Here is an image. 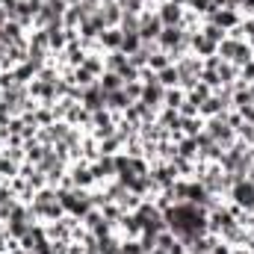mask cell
I'll return each mask as SVG.
<instances>
[{
	"label": "cell",
	"mask_w": 254,
	"mask_h": 254,
	"mask_svg": "<svg viewBox=\"0 0 254 254\" xmlns=\"http://www.w3.org/2000/svg\"><path fill=\"white\" fill-rule=\"evenodd\" d=\"M231 249H234V246H228V243H222V240H219V243L210 249V254H231Z\"/></svg>",
	"instance_id": "cell-34"
},
{
	"label": "cell",
	"mask_w": 254,
	"mask_h": 254,
	"mask_svg": "<svg viewBox=\"0 0 254 254\" xmlns=\"http://www.w3.org/2000/svg\"><path fill=\"white\" fill-rule=\"evenodd\" d=\"M178 157L198 160V139H195V136H184V139L178 142Z\"/></svg>",
	"instance_id": "cell-22"
},
{
	"label": "cell",
	"mask_w": 254,
	"mask_h": 254,
	"mask_svg": "<svg viewBox=\"0 0 254 254\" xmlns=\"http://www.w3.org/2000/svg\"><path fill=\"white\" fill-rule=\"evenodd\" d=\"M98 15L104 18V24H107V27H119V24H122L125 9H122V3H119V0H104V3L98 6Z\"/></svg>",
	"instance_id": "cell-11"
},
{
	"label": "cell",
	"mask_w": 254,
	"mask_h": 254,
	"mask_svg": "<svg viewBox=\"0 0 254 254\" xmlns=\"http://www.w3.org/2000/svg\"><path fill=\"white\" fill-rule=\"evenodd\" d=\"M119 30H122V33H139V15L125 12V15H122V24H119Z\"/></svg>",
	"instance_id": "cell-29"
},
{
	"label": "cell",
	"mask_w": 254,
	"mask_h": 254,
	"mask_svg": "<svg viewBox=\"0 0 254 254\" xmlns=\"http://www.w3.org/2000/svg\"><path fill=\"white\" fill-rule=\"evenodd\" d=\"M71 83H74L77 89H89L92 83H98V77H92V74L80 65V68H71Z\"/></svg>",
	"instance_id": "cell-23"
},
{
	"label": "cell",
	"mask_w": 254,
	"mask_h": 254,
	"mask_svg": "<svg viewBox=\"0 0 254 254\" xmlns=\"http://www.w3.org/2000/svg\"><path fill=\"white\" fill-rule=\"evenodd\" d=\"M139 48H142L139 33H125V39H122V54H125V57H133Z\"/></svg>",
	"instance_id": "cell-27"
},
{
	"label": "cell",
	"mask_w": 254,
	"mask_h": 254,
	"mask_svg": "<svg viewBox=\"0 0 254 254\" xmlns=\"http://www.w3.org/2000/svg\"><path fill=\"white\" fill-rule=\"evenodd\" d=\"M122 39H125V33H122L119 27H107V30L98 36V45H101L104 54H113V51H122Z\"/></svg>",
	"instance_id": "cell-12"
},
{
	"label": "cell",
	"mask_w": 254,
	"mask_h": 254,
	"mask_svg": "<svg viewBox=\"0 0 254 254\" xmlns=\"http://www.w3.org/2000/svg\"><path fill=\"white\" fill-rule=\"evenodd\" d=\"M154 12L160 15L163 27H181V21H184V12H187V6H178V3H172V0H160Z\"/></svg>",
	"instance_id": "cell-5"
},
{
	"label": "cell",
	"mask_w": 254,
	"mask_h": 254,
	"mask_svg": "<svg viewBox=\"0 0 254 254\" xmlns=\"http://www.w3.org/2000/svg\"><path fill=\"white\" fill-rule=\"evenodd\" d=\"M204 21H210V24H216V27H222L225 33H231L234 27H240L243 24V15L237 12V9H213Z\"/></svg>",
	"instance_id": "cell-6"
},
{
	"label": "cell",
	"mask_w": 254,
	"mask_h": 254,
	"mask_svg": "<svg viewBox=\"0 0 254 254\" xmlns=\"http://www.w3.org/2000/svg\"><path fill=\"white\" fill-rule=\"evenodd\" d=\"M42 3H48V0H42Z\"/></svg>",
	"instance_id": "cell-38"
},
{
	"label": "cell",
	"mask_w": 254,
	"mask_h": 254,
	"mask_svg": "<svg viewBox=\"0 0 254 254\" xmlns=\"http://www.w3.org/2000/svg\"><path fill=\"white\" fill-rule=\"evenodd\" d=\"M116 234H119L122 240H139V237H142V222H139V216H136V213H122V219H119V225H116Z\"/></svg>",
	"instance_id": "cell-10"
},
{
	"label": "cell",
	"mask_w": 254,
	"mask_h": 254,
	"mask_svg": "<svg viewBox=\"0 0 254 254\" xmlns=\"http://www.w3.org/2000/svg\"><path fill=\"white\" fill-rule=\"evenodd\" d=\"M148 254H169V252H163V249H151Z\"/></svg>",
	"instance_id": "cell-36"
},
{
	"label": "cell",
	"mask_w": 254,
	"mask_h": 254,
	"mask_svg": "<svg viewBox=\"0 0 254 254\" xmlns=\"http://www.w3.org/2000/svg\"><path fill=\"white\" fill-rule=\"evenodd\" d=\"M216 74H219V83L222 86H231V83H237V77H240V68L234 63H219V68H216Z\"/></svg>",
	"instance_id": "cell-18"
},
{
	"label": "cell",
	"mask_w": 254,
	"mask_h": 254,
	"mask_svg": "<svg viewBox=\"0 0 254 254\" xmlns=\"http://www.w3.org/2000/svg\"><path fill=\"white\" fill-rule=\"evenodd\" d=\"M60 204H63L65 216H71V219H83L89 210H92V198H89V190H68V192H60Z\"/></svg>",
	"instance_id": "cell-1"
},
{
	"label": "cell",
	"mask_w": 254,
	"mask_h": 254,
	"mask_svg": "<svg viewBox=\"0 0 254 254\" xmlns=\"http://www.w3.org/2000/svg\"><path fill=\"white\" fill-rule=\"evenodd\" d=\"M89 169H92V175H95L98 184L116 181V154H113V157H110V154H101L95 163H89Z\"/></svg>",
	"instance_id": "cell-7"
},
{
	"label": "cell",
	"mask_w": 254,
	"mask_h": 254,
	"mask_svg": "<svg viewBox=\"0 0 254 254\" xmlns=\"http://www.w3.org/2000/svg\"><path fill=\"white\" fill-rule=\"evenodd\" d=\"M127 107H130V101H127L125 89H119V92H107V110H110V113L122 116Z\"/></svg>",
	"instance_id": "cell-16"
},
{
	"label": "cell",
	"mask_w": 254,
	"mask_h": 254,
	"mask_svg": "<svg viewBox=\"0 0 254 254\" xmlns=\"http://www.w3.org/2000/svg\"><path fill=\"white\" fill-rule=\"evenodd\" d=\"M68 178H71V184L77 190H95L98 187V181H95V175H92V169H89L86 160H74L68 166Z\"/></svg>",
	"instance_id": "cell-4"
},
{
	"label": "cell",
	"mask_w": 254,
	"mask_h": 254,
	"mask_svg": "<svg viewBox=\"0 0 254 254\" xmlns=\"http://www.w3.org/2000/svg\"><path fill=\"white\" fill-rule=\"evenodd\" d=\"M163 33V21L154 9H142L139 12V39L142 42H157Z\"/></svg>",
	"instance_id": "cell-3"
},
{
	"label": "cell",
	"mask_w": 254,
	"mask_h": 254,
	"mask_svg": "<svg viewBox=\"0 0 254 254\" xmlns=\"http://www.w3.org/2000/svg\"><path fill=\"white\" fill-rule=\"evenodd\" d=\"M210 95H213V89H210L204 80H198V83L192 86L190 92H187V101H190V104H195V107H201V104H204Z\"/></svg>",
	"instance_id": "cell-17"
},
{
	"label": "cell",
	"mask_w": 254,
	"mask_h": 254,
	"mask_svg": "<svg viewBox=\"0 0 254 254\" xmlns=\"http://www.w3.org/2000/svg\"><path fill=\"white\" fill-rule=\"evenodd\" d=\"M231 254H249V249H246V246H234V249H231Z\"/></svg>",
	"instance_id": "cell-35"
},
{
	"label": "cell",
	"mask_w": 254,
	"mask_h": 254,
	"mask_svg": "<svg viewBox=\"0 0 254 254\" xmlns=\"http://www.w3.org/2000/svg\"><path fill=\"white\" fill-rule=\"evenodd\" d=\"M122 89H125V95H127V101H130V104H139V101H142V83H139V80L125 83Z\"/></svg>",
	"instance_id": "cell-30"
},
{
	"label": "cell",
	"mask_w": 254,
	"mask_h": 254,
	"mask_svg": "<svg viewBox=\"0 0 254 254\" xmlns=\"http://www.w3.org/2000/svg\"><path fill=\"white\" fill-rule=\"evenodd\" d=\"M204 125H207V122H204L201 116H195V119H184V125H181V133H184V136H198V133L204 130Z\"/></svg>",
	"instance_id": "cell-28"
},
{
	"label": "cell",
	"mask_w": 254,
	"mask_h": 254,
	"mask_svg": "<svg viewBox=\"0 0 254 254\" xmlns=\"http://www.w3.org/2000/svg\"><path fill=\"white\" fill-rule=\"evenodd\" d=\"M228 201L237 204V207L246 210V213H254V178L234 181V187L228 190Z\"/></svg>",
	"instance_id": "cell-2"
},
{
	"label": "cell",
	"mask_w": 254,
	"mask_h": 254,
	"mask_svg": "<svg viewBox=\"0 0 254 254\" xmlns=\"http://www.w3.org/2000/svg\"><path fill=\"white\" fill-rule=\"evenodd\" d=\"M181 42H184V30H181V27H163L160 39H157V48L166 51V54H172Z\"/></svg>",
	"instance_id": "cell-13"
},
{
	"label": "cell",
	"mask_w": 254,
	"mask_h": 254,
	"mask_svg": "<svg viewBox=\"0 0 254 254\" xmlns=\"http://www.w3.org/2000/svg\"><path fill=\"white\" fill-rule=\"evenodd\" d=\"M163 101H166V89L160 86V80L157 83H142V101L139 104H145L154 113H160L163 110Z\"/></svg>",
	"instance_id": "cell-8"
},
{
	"label": "cell",
	"mask_w": 254,
	"mask_h": 254,
	"mask_svg": "<svg viewBox=\"0 0 254 254\" xmlns=\"http://www.w3.org/2000/svg\"><path fill=\"white\" fill-rule=\"evenodd\" d=\"M80 104L89 110V113H98V110H107V92L98 86V83H92L89 89H83V95H80Z\"/></svg>",
	"instance_id": "cell-9"
},
{
	"label": "cell",
	"mask_w": 254,
	"mask_h": 254,
	"mask_svg": "<svg viewBox=\"0 0 254 254\" xmlns=\"http://www.w3.org/2000/svg\"><path fill=\"white\" fill-rule=\"evenodd\" d=\"M104 65H107V71H122L127 65V57L122 54V51H113V54H104Z\"/></svg>",
	"instance_id": "cell-26"
},
{
	"label": "cell",
	"mask_w": 254,
	"mask_h": 254,
	"mask_svg": "<svg viewBox=\"0 0 254 254\" xmlns=\"http://www.w3.org/2000/svg\"><path fill=\"white\" fill-rule=\"evenodd\" d=\"M169 65H175V63H172V57H169L166 51H154V54L148 57V68H151V71H163V68H169Z\"/></svg>",
	"instance_id": "cell-25"
},
{
	"label": "cell",
	"mask_w": 254,
	"mask_h": 254,
	"mask_svg": "<svg viewBox=\"0 0 254 254\" xmlns=\"http://www.w3.org/2000/svg\"><path fill=\"white\" fill-rule=\"evenodd\" d=\"M222 113H228V110L222 107V101L216 98V92H213V95H210L201 107H198V116H201L204 122H207V119H216V116H222Z\"/></svg>",
	"instance_id": "cell-15"
},
{
	"label": "cell",
	"mask_w": 254,
	"mask_h": 254,
	"mask_svg": "<svg viewBox=\"0 0 254 254\" xmlns=\"http://www.w3.org/2000/svg\"><path fill=\"white\" fill-rule=\"evenodd\" d=\"M157 80H160V86H163V89H175V86H181V74H178V68H175V65H169V68L157 71Z\"/></svg>",
	"instance_id": "cell-19"
},
{
	"label": "cell",
	"mask_w": 254,
	"mask_h": 254,
	"mask_svg": "<svg viewBox=\"0 0 254 254\" xmlns=\"http://www.w3.org/2000/svg\"><path fill=\"white\" fill-rule=\"evenodd\" d=\"M237 80H243L246 86L254 83V60H249L246 65H240V77H237Z\"/></svg>",
	"instance_id": "cell-31"
},
{
	"label": "cell",
	"mask_w": 254,
	"mask_h": 254,
	"mask_svg": "<svg viewBox=\"0 0 254 254\" xmlns=\"http://www.w3.org/2000/svg\"><path fill=\"white\" fill-rule=\"evenodd\" d=\"M98 86H101L104 92H119V89L125 86V80H122L116 71H104V74L98 77Z\"/></svg>",
	"instance_id": "cell-20"
},
{
	"label": "cell",
	"mask_w": 254,
	"mask_h": 254,
	"mask_svg": "<svg viewBox=\"0 0 254 254\" xmlns=\"http://www.w3.org/2000/svg\"><path fill=\"white\" fill-rule=\"evenodd\" d=\"M172 3H178V6H187V3H190V0H172Z\"/></svg>",
	"instance_id": "cell-37"
},
{
	"label": "cell",
	"mask_w": 254,
	"mask_h": 254,
	"mask_svg": "<svg viewBox=\"0 0 254 254\" xmlns=\"http://www.w3.org/2000/svg\"><path fill=\"white\" fill-rule=\"evenodd\" d=\"M83 68H86L92 77H101V74L107 71V65H104V54H86V60H83Z\"/></svg>",
	"instance_id": "cell-21"
},
{
	"label": "cell",
	"mask_w": 254,
	"mask_h": 254,
	"mask_svg": "<svg viewBox=\"0 0 254 254\" xmlns=\"http://www.w3.org/2000/svg\"><path fill=\"white\" fill-rule=\"evenodd\" d=\"M216 48H219V45H216V42H210L207 36H201V33H195V36H192V48H190V51L198 57V60L216 57Z\"/></svg>",
	"instance_id": "cell-14"
},
{
	"label": "cell",
	"mask_w": 254,
	"mask_h": 254,
	"mask_svg": "<svg viewBox=\"0 0 254 254\" xmlns=\"http://www.w3.org/2000/svg\"><path fill=\"white\" fill-rule=\"evenodd\" d=\"M184 101H187V89L175 86V89H166V101H163V107H169V110H181Z\"/></svg>",
	"instance_id": "cell-24"
},
{
	"label": "cell",
	"mask_w": 254,
	"mask_h": 254,
	"mask_svg": "<svg viewBox=\"0 0 254 254\" xmlns=\"http://www.w3.org/2000/svg\"><path fill=\"white\" fill-rule=\"evenodd\" d=\"M122 254H145L139 240H122Z\"/></svg>",
	"instance_id": "cell-32"
},
{
	"label": "cell",
	"mask_w": 254,
	"mask_h": 254,
	"mask_svg": "<svg viewBox=\"0 0 254 254\" xmlns=\"http://www.w3.org/2000/svg\"><path fill=\"white\" fill-rule=\"evenodd\" d=\"M178 113H181V119H195V116H198V107H195V104H190V101H184Z\"/></svg>",
	"instance_id": "cell-33"
}]
</instances>
